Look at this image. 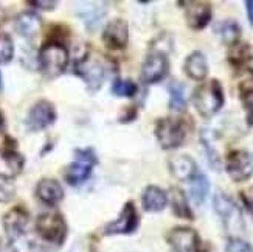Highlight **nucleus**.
I'll return each mask as SVG.
<instances>
[{
    "label": "nucleus",
    "instance_id": "f257e3e1",
    "mask_svg": "<svg viewBox=\"0 0 253 252\" xmlns=\"http://www.w3.org/2000/svg\"><path fill=\"white\" fill-rule=\"evenodd\" d=\"M225 95L222 84L217 80H210L201 84L193 94V104L204 118H211L222 109Z\"/></svg>",
    "mask_w": 253,
    "mask_h": 252
},
{
    "label": "nucleus",
    "instance_id": "aec40b11",
    "mask_svg": "<svg viewBox=\"0 0 253 252\" xmlns=\"http://www.w3.org/2000/svg\"><path fill=\"white\" fill-rule=\"evenodd\" d=\"M16 30L24 38H35L41 30V19L33 13H24L16 19Z\"/></svg>",
    "mask_w": 253,
    "mask_h": 252
},
{
    "label": "nucleus",
    "instance_id": "0eeeda50",
    "mask_svg": "<svg viewBox=\"0 0 253 252\" xmlns=\"http://www.w3.org/2000/svg\"><path fill=\"white\" fill-rule=\"evenodd\" d=\"M36 229L42 238H45L47 242L61 245L67 234V226H65L64 218L59 213H43L38 218Z\"/></svg>",
    "mask_w": 253,
    "mask_h": 252
},
{
    "label": "nucleus",
    "instance_id": "4468645a",
    "mask_svg": "<svg viewBox=\"0 0 253 252\" xmlns=\"http://www.w3.org/2000/svg\"><path fill=\"white\" fill-rule=\"evenodd\" d=\"M103 41L111 49H125L129 41V27L126 20L114 19L109 22L103 33Z\"/></svg>",
    "mask_w": 253,
    "mask_h": 252
},
{
    "label": "nucleus",
    "instance_id": "f704fd0d",
    "mask_svg": "<svg viewBox=\"0 0 253 252\" xmlns=\"http://www.w3.org/2000/svg\"><path fill=\"white\" fill-rule=\"evenodd\" d=\"M30 5L31 6H38V8H41V9H47V11H50V9H54L58 6V2H30Z\"/></svg>",
    "mask_w": 253,
    "mask_h": 252
},
{
    "label": "nucleus",
    "instance_id": "9b49d317",
    "mask_svg": "<svg viewBox=\"0 0 253 252\" xmlns=\"http://www.w3.org/2000/svg\"><path fill=\"white\" fill-rule=\"evenodd\" d=\"M54 120H56L54 106L47 100H41L30 109L27 117V125L31 131H39L53 125Z\"/></svg>",
    "mask_w": 253,
    "mask_h": 252
},
{
    "label": "nucleus",
    "instance_id": "1a4fd4ad",
    "mask_svg": "<svg viewBox=\"0 0 253 252\" xmlns=\"http://www.w3.org/2000/svg\"><path fill=\"white\" fill-rule=\"evenodd\" d=\"M225 170L235 182H244L253 173V160L247 151L233 150L227 156Z\"/></svg>",
    "mask_w": 253,
    "mask_h": 252
},
{
    "label": "nucleus",
    "instance_id": "6ab92c4d",
    "mask_svg": "<svg viewBox=\"0 0 253 252\" xmlns=\"http://www.w3.org/2000/svg\"><path fill=\"white\" fill-rule=\"evenodd\" d=\"M183 70L186 76L194 81H204L208 75V64L204 56V53L201 51H193L188 54V58L185 59Z\"/></svg>",
    "mask_w": 253,
    "mask_h": 252
},
{
    "label": "nucleus",
    "instance_id": "e433bc0d",
    "mask_svg": "<svg viewBox=\"0 0 253 252\" xmlns=\"http://www.w3.org/2000/svg\"><path fill=\"white\" fill-rule=\"evenodd\" d=\"M246 9H247V17H249L250 25H253V0H247Z\"/></svg>",
    "mask_w": 253,
    "mask_h": 252
},
{
    "label": "nucleus",
    "instance_id": "4be33fe9",
    "mask_svg": "<svg viewBox=\"0 0 253 252\" xmlns=\"http://www.w3.org/2000/svg\"><path fill=\"white\" fill-rule=\"evenodd\" d=\"M217 33L221 36L222 42L227 46H235L241 38V27L235 19H225L217 25Z\"/></svg>",
    "mask_w": 253,
    "mask_h": 252
},
{
    "label": "nucleus",
    "instance_id": "ddd939ff",
    "mask_svg": "<svg viewBox=\"0 0 253 252\" xmlns=\"http://www.w3.org/2000/svg\"><path fill=\"white\" fill-rule=\"evenodd\" d=\"M138 227V213L134 202H126L115 221L106 226V234H132Z\"/></svg>",
    "mask_w": 253,
    "mask_h": 252
},
{
    "label": "nucleus",
    "instance_id": "6e6552de",
    "mask_svg": "<svg viewBox=\"0 0 253 252\" xmlns=\"http://www.w3.org/2000/svg\"><path fill=\"white\" fill-rule=\"evenodd\" d=\"M168 69H169V62L167 54L162 50H154L148 54L145 62L141 65V80L146 84L159 83L167 76Z\"/></svg>",
    "mask_w": 253,
    "mask_h": 252
},
{
    "label": "nucleus",
    "instance_id": "c9c22d12",
    "mask_svg": "<svg viewBox=\"0 0 253 252\" xmlns=\"http://www.w3.org/2000/svg\"><path fill=\"white\" fill-rule=\"evenodd\" d=\"M0 252H17V249L9 242H3V240H0Z\"/></svg>",
    "mask_w": 253,
    "mask_h": 252
},
{
    "label": "nucleus",
    "instance_id": "b1692460",
    "mask_svg": "<svg viewBox=\"0 0 253 252\" xmlns=\"http://www.w3.org/2000/svg\"><path fill=\"white\" fill-rule=\"evenodd\" d=\"M171 205H172V212L180 216L186 218V220H193V212L190 209L188 200H186V195L180 189H172L171 190Z\"/></svg>",
    "mask_w": 253,
    "mask_h": 252
},
{
    "label": "nucleus",
    "instance_id": "f8f14e48",
    "mask_svg": "<svg viewBox=\"0 0 253 252\" xmlns=\"http://www.w3.org/2000/svg\"><path fill=\"white\" fill-rule=\"evenodd\" d=\"M185 19L191 30H204L213 17V8L207 2H186Z\"/></svg>",
    "mask_w": 253,
    "mask_h": 252
},
{
    "label": "nucleus",
    "instance_id": "c756f323",
    "mask_svg": "<svg viewBox=\"0 0 253 252\" xmlns=\"http://www.w3.org/2000/svg\"><path fill=\"white\" fill-rule=\"evenodd\" d=\"M138 91V87L130 80H117L112 84V94L118 97H134Z\"/></svg>",
    "mask_w": 253,
    "mask_h": 252
},
{
    "label": "nucleus",
    "instance_id": "f3484780",
    "mask_svg": "<svg viewBox=\"0 0 253 252\" xmlns=\"http://www.w3.org/2000/svg\"><path fill=\"white\" fill-rule=\"evenodd\" d=\"M143 209L149 213H159L162 212L168 204V195L165 190H162L157 185H149L145 189L141 196Z\"/></svg>",
    "mask_w": 253,
    "mask_h": 252
},
{
    "label": "nucleus",
    "instance_id": "423d86ee",
    "mask_svg": "<svg viewBox=\"0 0 253 252\" xmlns=\"http://www.w3.org/2000/svg\"><path fill=\"white\" fill-rule=\"evenodd\" d=\"M75 70L81 78L87 83L90 89H100L106 78V67L100 58H95L92 54H85L75 65Z\"/></svg>",
    "mask_w": 253,
    "mask_h": 252
},
{
    "label": "nucleus",
    "instance_id": "7ed1b4c3",
    "mask_svg": "<svg viewBox=\"0 0 253 252\" xmlns=\"http://www.w3.org/2000/svg\"><path fill=\"white\" fill-rule=\"evenodd\" d=\"M214 210L222 220L224 227L228 232H241L244 231V221H243V213H241L238 204L230 198V196L224 192H217L214 195Z\"/></svg>",
    "mask_w": 253,
    "mask_h": 252
},
{
    "label": "nucleus",
    "instance_id": "a211bd4d",
    "mask_svg": "<svg viewBox=\"0 0 253 252\" xmlns=\"http://www.w3.org/2000/svg\"><path fill=\"white\" fill-rule=\"evenodd\" d=\"M36 196L43 204L54 205L64 198V190L58 181L42 179L36 185Z\"/></svg>",
    "mask_w": 253,
    "mask_h": 252
},
{
    "label": "nucleus",
    "instance_id": "39448f33",
    "mask_svg": "<svg viewBox=\"0 0 253 252\" xmlns=\"http://www.w3.org/2000/svg\"><path fill=\"white\" fill-rule=\"evenodd\" d=\"M76 160L65 170V181L70 185H80L89 179L92 174V168L96 163V154L92 148L76 150L75 151Z\"/></svg>",
    "mask_w": 253,
    "mask_h": 252
},
{
    "label": "nucleus",
    "instance_id": "4c0bfd02",
    "mask_svg": "<svg viewBox=\"0 0 253 252\" xmlns=\"http://www.w3.org/2000/svg\"><path fill=\"white\" fill-rule=\"evenodd\" d=\"M3 128H5V122H3V115L0 114V133L3 131Z\"/></svg>",
    "mask_w": 253,
    "mask_h": 252
},
{
    "label": "nucleus",
    "instance_id": "2eb2a0df",
    "mask_svg": "<svg viewBox=\"0 0 253 252\" xmlns=\"http://www.w3.org/2000/svg\"><path fill=\"white\" fill-rule=\"evenodd\" d=\"M27 224H28V212L24 207H14L13 210H9L3 216L5 232L11 240H16L24 234Z\"/></svg>",
    "mask_w": 253,
    "mask_h": 252
},
{
    "label": "nucleus",
    "instance_id": "2f4dec72",
    "mask_svg": "<svg viewBox=\"0 0 253 252\" xmlns=\"http://www.w3.org/2000/svg\"><path fill=\"white\" fill-rule=\"evenodd\" d=\"M227 252H253V249L243 238L233 237V238H230L227 243Z\"/></svg>",
    "mask_w": 253,
    "mask_h": 252
},
{
    "label": "nucleus",
    "instance_id": "c85d7f7f",
    "mask_svg": "<svg viewBox=\"0 0 253 252\" xmlns=\"http://www.w3.org/2000/svg\"><path fill=\"white\" fill-rule=\"evenodd\" d=\"M16 195L14 179L6 174H0V202H8Z\"/></svg>",
    "mask_w": 253,
    "mask_h": 252
},
{
    "label": "nucleus",
    "instance_id": "7c9ffc66",
    "mask_svg": "<svg viewBox=\"0 0 253 252\" xmlns=\"http://www.w3.org/2000/svg\"><path fill=\"white\" fill-rule=\"evenodd\" d=\"M14 56V44L8 35H0V64H8Z\"/></svg>",
    "mask_w": 253,
    "mask_h": 252
},
{
    "label": "nucleus",
    "instance_id": "dca6fc26",
    "mask_svg": "<svg viewBox=\"0 0 253 252\" xmlns=\"http://www.w3.org/2000/svg\"><path fill=\"white\" fill-rule=\"evenodd\" d=\"M168 167L171 174L179 181H191L199 170H197L196 162L186 154L175 156L168 162Z\"/></svg>",
    "mask_w": 253,
    "mask_h": 252
},
{
    "label": "nucleus",
    "instance_id": "f03ea898",
    "mask_svg": "<svg viewBox=\"0 0 253 252\" xmlns=\"http://www.w3.org/2000/svg\"><path fill=\"white\" fill-rule=\"evenodd\" d=\"M39 62L47 76H59L69 64V51L61 42H47L41 49Z\"/></svg>",
    "mask_w": 253,
    "mask_h": 252
},
{
    "label": "nucleus",
    "instance_id": "20e7f679",
    "mask_svg": "<svg viewBox=\"0 0 253 252\" xmlns=\"http://www.w3.org/2000/svg\"><path fill=\"white\" fill-rule=\"evenodd\" d=\"M156 137L163 150L179 148L186 137L185 125L175 118H159L156 122Z\"/></svg>",
    "mask_w": 253,
    "mask_h": 252
},
{
    "label": "nucleus",
    "instance_id": "a878e982",
    "mask_svg": "<svg viewBox=\"0 0 253 252\" xmlns=\"http://www.w3.org/2000/svg\"><path fill=\"white\" fill-rule=\"evenodd\" d=\"M169 92V109L174 112H182L186 107V100H185V89L179 81H171L168 86Z\"/></svg>",
    "mask_w": 253,
    "mask_h": 252
},
{
    "label": "nucleus",
    "instance_id": "412c9836",
    "mask_svg": "<svg viewBox=\"0 0 253 252\" xmlns=\"http://www.w3.org/2000/svg\"><path fill=\"white\" fill-rule=\"evenodd\" d=\"M190 196L196 205H202L208 192H210V182H208L207 176L202 173H197L196 176L190 181Z\"/></svg>",
    "mask_w": 253,
    "mask_h": 252
},
{
    "label": "nucleus",
    "instance_id": "473e14b6",
    "mask_svg": "<svg viewBox=\"0 0 253 252\" xmlns=\"http://www.w3.org/2000/svg\"><path fill=\"white\" fill-rule=\"evenodd\" d=\"M241 100H243L244 109L247 112V123L253 126V91L241 95Z\"/></svg>",
    "mask_w": 253,
    "mask_h": 252
},
{
    "label": "nucleus",
    "instance_id": "58836bf2",
    "mask_svg": "<svg viewBox=\"0 0 253 252\" xmlns=\"http://www.w3.org/2000/svg\"><path fill=\"white\" fill-rule=\"evenodd\" d=\"M3 89V81H2V73H0V92Z\"/></svg>",
    "mask_w": 253,
    "mask_h": 252
},
{
    "label": "nucleus",
    "instance_id": "72a5a7b5",
    "mask_svg": "<svg viewBox=\"0 0 253 252\" xmlns=\"http://www.w3.org/2000/svg\"><path fill=\"white\" fill-rule=\"evenodd\" d=\"M241 198H243V202L246 205V209L253 215V187L241 192Z\"/></svg>",
    "mask_w": 253,
    "mask_h": 252
},
{
    "label": "nucleus",
    "instance_id": "ea45409f",
    "mask_svg": "<svg viewBox=\"0 0 253 252\" xmlns=\"http://www.w3.org/2000/svg\"><path fill=\"white\" fill-rule=\"evenodd\" d=\"M2 22H3V11L0 9V24H2Z\"/></svg>",
    "mask_w": 253,
    "mask_h": 252
},
{
    "label": "nucleus",
    "instance_id": "cd10ccee",
    "mask_svg": "<svg viewBox=\"0 0 253 252\" xmlns=\"http://www.w3.org/2000/svg\"><path fill=\"white\" fill-rule=\"evenodd\" d=\"M90 8H83V13H81V17L84 19L85 25L89 28H96L98 24L101 22L106 9L104 8H98L101 6V3H89Z\"/></svg>",
    "mask_w": 253,
    "mask_h": 252
},
{
    "label": "nucleus",
    "instance_id": "393cba45",
    "mask_svg": "<svg viewBox=\"0 0 253 252\" xmlns=\"http://www.w3.org/2000/svg\"><path fill=\"white\" fill-rule=\"evenodd\" d=\"M252 59V47L247 42H236L235 46L230 47L228 51V61L235 67H243Z\"/></svg>",
    "mask_w": 253,
    "mask_h": 252
},
{
    "label": "nucleus",
    "instance_id": "bb28decb",
    "mask_svg": "<svg viewBox=\"0 0 253 252\" xmlns=\"http://www.w3.org/2000/svg\"><path fill=\"white\" fill-rule=\"evenodd\" d=\"M201 140L204 144L205 152H207V157H208V163L210 167L214 168L216 171L221 170V157H219V152L216 151L214 145H213V134L211 131H202L201 134Z\"/></svg>",
    "mask_w": 253,
    "mask_h": 252
},
{
    "label": "nucleus",
    "instance_id": "5701e85b",
    "mask_svg": "<svg viewBox=\"0 0 253 252\" xmlns=\"http://www.w3.org/2000/svg\"><path fill=\"white\" fill-rule=\"evenodd\" d=\"M2 157L6 162V165L13 170L14 173H20L22 167H24V157L16 148V142L8 139L2 148Z\"/></svg>",
    "mask_w": 253,
    "mask_h": 252
},
{
    "label": "nucleus",
    "instance_id": "9d476101",
    "mask_svg": "<svg viewBox=\"0 0 253 252\" xmlns=\"http://www.w3.org/2000/svg\"><path fill=\"white\" fill-rule=\"evenodd\" d=\"M168 240L175 252H202L201 238L191 227H174Z\"/></svg>",
    "mask_w": 253,
    "mask_h": 252
}]
</instances>
